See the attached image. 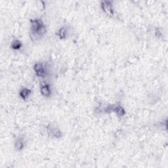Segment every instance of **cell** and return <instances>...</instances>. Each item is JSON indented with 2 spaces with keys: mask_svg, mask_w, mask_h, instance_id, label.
Segmentation results:
<instances>
[{
  "mask_svg": "<svg viewBox=\"0 0 168 168\" xmlns=\"http://www.w3.org/2000/svg\"><path fill=\"white\" fill-rule=\"evenodd\" d=\"M31 34L32 38L38 40V38L42 37L46 33V28L44 23L40 19L31 20Z\"/></svg>",
  "mask_w": 168,
  "mask_h": 168,
  "instance_id": "6da1fadb",
  "label": "cell"
},
{
  "mask_svg": "<svg viewBox=\"0 0 168 168\" xmlns=\"http://www.w3.org/2000/svg\"><path fill=\"white\" fill-rule=\"evenodd\" d=\"M34 70L36 76L40 78H44L47 75V70L44 64L41 63H35L34 66Z\"/></svg>",
  "mask_w": 168,
  "mask_h": 168,
  "instance_id": "7a4b0ae2",
  "label": "cell"
},
{
  "mask_svg": "<svg viewBox=\"0 0 168 168\" xmlns=\"http://www.w3.org/2000/svg\"><path fill=\"white\" fill-rule=\"evenodd\" d=\"M101 8L106 15L109 16H113L114 9L112 5V2H102L101 3Z\"/></svg>",
  "mask_w": 168,
  "mask_h": 168,
  "instance_id": "3957f363",
  "label": "cell"
},
{
  "mask_svg": "<svg viewBox=\"0 0 168 168\" xmlns=\"http://www.w3.org/2000/svg\"><path fill=\"white\" fill-rule=\"evenodd\" d=\"M40 92L43 96L49 97L51 94V90L49 85L45 81H43L40 84Z\"/></svg>",
  "mask_w": 168,
  "mask_h": 168,
  "instance_id": "277c9868",
  "label": "cell"
},
{
  "mask_svg": "<svg viewBox=\"0 0 168 168\" xmlns=\"http://www.w3.org/2000/svg\"><path fill=\"white\" fill-rule=\"evenodd\" d=\"M47 132L50 135H51V136L53 137L59 138L62 136L61 132H60V131L58 128H57L55 127L49 126L47 127Z\"/></svg>",
  "mask_w": 168,
  "mask_h": 168,
  "instance_id": "5b68a950",
  "label": "cell"
},
{
  "mask_svg": "<svg viewBox=\"0 0 168 168\" xmlns=\"http://www.w3.org/2000/svg\"><path fill=\"white\" fill-rule=\"evenodd\" d=\"M31 93H32V91L30 89L28 88H23L20 90L19 95L20 97L23 100H26L30 96Z\"/></svg>",
  "mask_w": 168,
  "mask_h": 168,
  "instance_id": "8992f818",
  "label": "cell"
},
{
  "mask_svg": "<svg viewBox=\"0 0 168 168\" xmlns=\"http://www.w3.org/2000/svg\"><path fill=\"white\" fill-rule=\"evenodd\" d=\"M24 147V141L21 139H17L15 142V148L17 151H22Z\"/></svg>",
  "mask_w": 168,
  "mask_h": 168,
  "instance_id": "52a82bcc",
  "label": "cell"
},
{
  "mask_svg": "<svg viewBox=\"0 0 168 168\" xmlns=\"http://www.w3.org/2000/svg\"><path fill=\"white\" fill-rule=\"evenodd\" d=\"M114 110L116 112V114L119 116H124L125 115V114H126V111H125L124 108L121 106H118L115 107V108H114Z\"/></svg>",
  "mask_w": 168,
  "mask_h": 168,
  "instance_id": "ba28073f",
  "label": "cell"
},
{
  "mask_svg": "<svg viewBox=\"0 0 168 168\" xmlns=\"http://www.w3.org/2000/svg\"><path fill=\"white\" fill-rule=\"evenodd\" d=\"M57 35H59V37L60 39L65 38L66 37V35H67V30H66V28L64 27H62L61 28H60Z\"/></svg>",
  "mask_w": 168,
  "mask_h": 168,
  "instance_id": "9c48e42d",
  "label": "cell"
},
{
  "mask_svg": "<svg viewBox=\"0 0 168 168\" xmlns=\"http://www.w3.org/2000/svg\"><path fill=\"white\" fill-rule=\"evenodd\" d=\"M22 47V43H21L20 41L15 40L13 41V42L11 43V47L15 49V50H18L21 48Z\"/></svg>",
  "mask_w": 168,
  "mask_h": 168,
  "instance_id": "30bf717a",
  "label": "cell"
}]
</instances>
